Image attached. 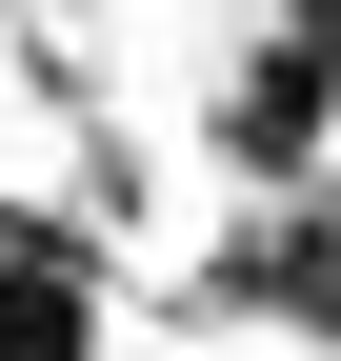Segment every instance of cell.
Returning <instances> with one entry per match:
<instances>
[{
	"label": "cell",
	"instance_id": "obj_1",
	"mask_svg": "<svg viewBox=\"0 0 341 361\" xmlns=\"http://www.w3.org/2000/svg\"><path fill=\"white\" fill-rule=\"evenodd\" d=\"M321 141H341V40L281 20L261 61L221 80V161H241V180H321Z\"/></svg>",
	"mask_w": 341,
	"mask_h": 361
},
{
	"label": "cell",
	"instance_id": "obj_2",
	"mask_svg": "<svg viewBox=\"0 0 341 361\" xmlns=\"http://www.w3.org/2000/svg\"><path fill=\"white\" fill-rule=\"evenodd\" d=\"M0 361H101V241L80 221H0Z\"/></svg>",
	"mask_w": 341,
	"mask_h": 361
},
{
	"label": "cell",
	"instance_id": "obj_3",
	"mask_svg": "<svg viewBox=\"0 0 341 361\" xmlns=\"http://www.w3.org/2000/svg\"><path fill=\"white\" fill-rule=\"evenodd\" d=\"M281 20H321V40H341V0H281Z\"/></svg>",
	"mask_w": 341,
	"mask_h": 361
}]
</instances>
